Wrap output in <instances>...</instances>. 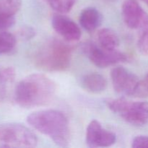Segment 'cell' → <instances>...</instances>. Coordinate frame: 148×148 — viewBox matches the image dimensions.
Wrapping results in <instances>:
<instances>
[{
  "mask_svg": "<svg viewBox=\"0 0 148 148\" xmlns=\"http://www.w3.org/2000/svg\"><path fill=\"white\" fill-rule=\"evenodd\" d=\"M53 10L61 14L67 13L73 8L77 0H46Z\"/></svg>",
  "mask_w": 148,
  "mask_h": 148,
  "instance_id": "obj_17",
  "label": "cell"
},
{
  "mask_svg": "<svg viewBox=\"0 0 148 148\" xmlns=\"http://www.w3.org/2000/svg\"><path fill=\"white\" fill-rule=\"evenodd\" d=\"M109 1H115V0H109Z\"/></svg>",
  "mask_w": 148,
  "mask_h": 148,
  "instance_id": "obj_24",
  "label": "cell"
},
{
  "mask_svg": "<svg viewBox=\"0 0 148 148\" xmlns=\"http://www.w3.org/2000/svg\"><path fill=\"white\" fill-rule=\"evenodd\" d=\"M72 49L64 42L51 38L43 43L34 56L35 64L44 71L62 72L69 67Z\"/></svg>",
  "mask_w": 148,
  "mask_h": 148,
  "instance_id": "obj_3",
  "label": "cell"
},
{
  "mask_svg": "<svg viewBox=\"0 0 148 148\" xmlns=\"http://www.w3.org/2000/svg\"><path fill=\"white\" fill-rule=\"evenodd\" d=\"M15 23V17L14 15L0 14V30L10 28Z\"/></svg>",
  "mask_w": 148,
  "mask_h": 148,
  "instance_id": "obj_19",
  "label": "cell"
},
{
  "mask_svg": "<svg viewBox=\"0 0 148 148\" xmlns=\"http://www.w3.org/2000/svg\"><path fill=\"white\" fill-rule=\"evenodd\" d=\"M56 92V85L42 74H33L22 79L14 90V101L23 108H32L50 103Z\"/></svg>",
  "mask_w": 148,
  "mask_h": 148,
  "instance_id": "obj_1",
  "label": "cell"
},
{
  "mask_svg": "<svg viewBox=\"0 0 148 148\" xmlns=\"http://www.w3.org/2000/svg\"><path fill=\"white\" fill-rule=\"evenodd\" d=\"M32 127L50 137L60 147H67L70 140L69 122L66 116L56 110L36 111L27 118Z\"/></svg>",
  "mask_w": 148,
  "mask_h": 148,
  "instance_id": "obj_2",
  "label": "cell"
},
{
  "mask_svg": "<svg viewBox=\"0 0 148 148\" xmlns=\"http://www.w3.org/2000/svg\"><path fill=\"white\" fill-rule=\"evenodd\" d=\"M108 108L114 114L137 127H141L148 122V103L130 101L125 98L108 100Z\"/></svg>",
  "mask_w": 148,
  "mask_h": 148,
  "instance_id": "obj_4",
  "label": "cell"
},
{
  "mask_svg": "<svg viewBox=\"0 0 148 148\" xmlns=\"http://www.w3.org/2000/svg\"><path fill=\"white\" fill-rule=\"evenodd\" d=\"M36 35L34 29L30 26L23 27L19 30V36L23 40H30L32 39Z\"/></svg>",
  "mask_w": 148,
  "mask_h": 148,
  "instance_id": "obj_21",
  "label": "cell"
},
{
  "mask_svg": "<svg viewBox=\"0 0 148 148\" xmlns=\"http://www.w3.org/2000/svg\"><path fill=\"white\" fill-rule=\"evenodd\" d=\"M81 85L85 90L92 93H100L108 86L106 79L98 73H90L85 75L81 79Z\"/></svg>",
  "mask_w": 148,
  "mask_h": 148,
  "instance_id": "obj_12",
  "label": "cell"
},
{
  "mask_svg": "<svg viewBox=\"0 0 148 148\" xmlns=\"http://www.w3.org/2000/svg\"><path fill=\"white\" fill-rule=\"evenodd\" d=\"M82 50L90 62L100 68H106L127 60V55L122 52L106 50L92 43L84 44Z\"/></svg>",
  "mask_w": 148,
  "mask_h": 148,
  "instance_id": "obj_6",
  "label": "cell"
},
{
  "mask_svg": "<svg viewBox=\"0 0 148 148\" xmlns=\"http://www.w3.org/2000/svg\"><path fill=\"white\" fill-rule=\"evenodd\" d=\"M116 136L106 130L97 120L91 121L87 128L86 143L90 147H106L115 144Z\"/></svg>",
  "mask_w": 148,
  "mask_h": 148,
  "instance_id": "obj_8",
  "label": "cell"
},
{
  "mask_svg": "<svg viewBox=\"0 0 148 148\" xmlns=\"http://www.w3.org/2000/svg\"><path fill=\"white\" fill-rule=\"evenodd\" d=\"M16 37L7 31H0V54L11 52L16 46Z\"/></svg>",
  "mask_w": 148,
  "mask_h": 148,
  "instance_id": "obj_15",
  "label": "cell"
},
{
  "mask_svg": "<svg viewBox=\"0 0 148 148\" xmlns=\"http://www.w3.org/2000/svg\"><path fill=\"white\" fill-rule=\"evenodd\" d=\"M144 81H145V83H146V84H147V85H148V73H147V76H146L145 79H144Z\"/></svg>",
  "mask_w": 148,
  "mask_h": 148,
  "instance_id": "obj_22",
  "label": "cell"
},
{
  "mask_svg": "<svg viewBox=\"0 0 148 148\" xmlns=\"http://www.w3.org/2000/svg\"><path fill=\"white\" fill-rule=\"evenodd\" d=\"M102 22V14L94 7H87L79 14V23L88 32H92L96 30L101 26Z\"/></svg>",
  "mask_w": 148,
  "mask_h": 148,
  "instance_id": "obj_11",
  "label": "cell"
},
{
  "mask_svg": "<svg viewBox=\"0 0 148 148\" xmlns=\"http://www.w3.org/2000/svg\"><path fill=\"white\" fill-rule=\"evenodd\" d=\"M15 78V70L11 66L0 68V103L6 95L7 86L12 83Z\"/></svg>",
  "mask_w": 148,
  "mask_h": 148,
  "instance_id": "obj_14",
  "label": "cell"
},
{
  "mask_svg": "<svg viewBox=\"0 0 148 148\" xmlns=\"http://www.w3.org/2000/svg\"><path fill=\"white\" fill-rule=\"evenodd\" d=\"M142 1H144V2L145 3V4H147V5L148 6V0H142Z\"/></svg>",
  "mask_w": 148,
  "mask_h": 148,
  "instance_id": "obj_23",
  "label": "cell"
},
{
  "mask_svg": "<svg viewBox=\"0 0 148 148\" xmlns=\"http://www.w3.org/2000/svg\"><path fill=\"white\" fill-rule=\"evenodd\" d=\"M21 5L22 0H0V14L14 16Z\"/></svg>",
  "mask_w": 148,
  "mask_h": 148,
  "instance_id": "obj_16",
  "label": "cell"
},
{
  "mask_svg": "<svg viewBox=\"0 0 148 148\" xmlns=\"http://www.w3.org/2000/svg\"><path fill=\"white\" fill-rule=\"evenodd\" d=\"M125 24L131 29L143 28L148 24V14L137 0H125L122 5Z\"/></svg>",
  "mask_w": 148,
  "mask_h": 148,
  "instance_id": "obj_9",
  "label": "cell"
},
{
  "mask_svg": "<svg viewBox=\"0 0 148 148\" xmlns=\"http://www.w3.org/2000/svg\"><path fill=\"white\" fill-rule=\"evenodd\" d=\"M38 138L27 127L18 123L0 125V148L35 147Z\"/></svg>",
  "mask_w": 148,
  "mask_h": 148,
  "instance_id": "obj_5",
  "label": "cell"
},
{
  "mask_svg": "<svg viewBox=\"0 0 148 148\" xmlns=\"http://www.w3.org/2000/svg\"><path fill=\"white\" fill-rule=\"evenodd\" d=\"M99 46L109 51L116 50L119 46V38L115 31L109 28L101 29L98 33Z\"/></svg>",
  "mask_w": 148,
  "mask_h": 148,
  "instance_id": "obj_13",
  "label": "cell"
},
{
  "mask_svg": "<svg viewBox=\"0 0 148 148\" xmlns=\"http://www.w3.org/2000/svg\"><path fill=\"white\" fill-rule=\"evenodd\" d=\"M51 24L55 31L66 41H77L80 38L82 33L79 27L66 16L61 13L53 14Z\"/></svg>",
  "mask_w": 148,
  "mask_h": 148,
  "instance_id": "obj_10",
  "label": "cell"
},
{
  "mask_svg": "<svg viewBox=\"0 0 148 148\" xmlns=\"http://www.w3.org/2000/svg\"><path fill=\"white\" fill-rule=\"evenodd\" d=\"M133 148L148 147V136L139 135L134 137L132 143Z\"/></svg>",
  "mask_w": 148,
  "mask_h": 148,
  "instance_id": "obj_20",
  "label": "cell"
},
{
  "mask_svg": "<svg viewBox=\"0 0 148 148\" xmlns=\"http://www.w3.org/2000/svg\"><path fill=\"white\" fill-rule=\"evenodd\" d=\"M111 77L116 92L134 97L140 82L137 75L123 66H117L112 69Z\"/></svg>",
  "mask_w": 148,
  "mask_h": 148,
  "instance_id": "obj_7",
  "label": "cell"
},
{
  "mask_svg": "<svg viewBox=\"0 0 148 148\" xmlns=\"http://www.w3.org/2000/svg\"><path fill=\"white\" fill-rule=\"evenodd\" d=\"M143 33L140 36L137 42V46H138L139 51L140 53L144 55L148 54V24L145 27H143Z\"/></svg>",
  "mask_w": 148,
  "mask_h": 148,
  "instance_id": "obj_18",
  "label": "cell"
}]
</instances>
